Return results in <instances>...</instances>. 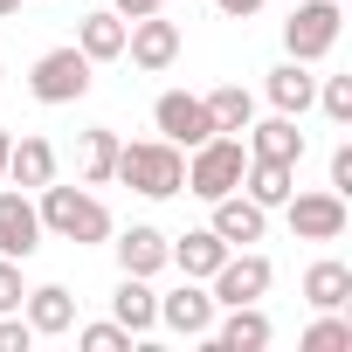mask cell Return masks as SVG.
I'll return each instance as SVG.
<instances>
[{
    "instance_id": "obj_27",
    "label": "cell",
    "mask_w": 352,
    "mask_h": 352,
    "mask_svg": "<svg viewBox=\"0 0 352 352\" xmlns=\"http://www.w3.org/2000/svg\"><path fill=\"white\" fill-rule=\"evenodd\" d=\"M318 104H324L331 124H352V76H324L318 83Z\"/></svg>"
},
{
    "instance_id": "obj_6",
    "label": "cell",
    "mask_w": 352,
    "mask_h": 352,
    "mask_svg": "<svg viewBox=\"0 0 352 352\" xmlns=\"http://www.w3.org/2000/svg\"><path fill=\"white\" fill-rule=\"evenodd\" d=\"M270 283H276L270 256H256V249H228V256H221V270L208 276V297H214V304H263V297H270Z\"/></svg>"
},
{
    "instance_id": "obj_37",
    "label": "cell",
    "mask_w": 352,
    "mask_h": 352,
    "mask_svg": "<svg viewBox=\"0 0 352 352\" xmlns=\"http://www.w3.org/2000/svg\"><path fill=\"white\" fill-rule=\"evenodd\" d=\"M0 69H8V63H0Z\"/></svg>"
},
{
    "instance_id": "obj_13",
    "label": "cell",
    "mask_w": 352,
    "mask_h": 352,
    "mask_svg": "<svg viewBox=\"0 0 352 352\" xmlns=\"http://www.w3.org/2000/svg\"><path fill=\"white\" fill-rule=\"evenodd\" d=\"M276 331H270V318H263V304H228V318L208 331V345L214 352H263Z\"/></svg>"
},
{
    "instance_id": "obj_2",
    "label": "cell",
    "mask_w": 352,
    "mask_h": 352,
    "mask_svg": "<svg viewBox=\"0 0 352 352\" xmlns=\"http://www.w3.org/2000/svg\"><path fill=\"white\" fill-rule=\"evenodd\" d=\"M111 180H124L131 194L145 201H173L187 187V152L173 145V138H138V145H118V173Z\"/></svg>"
},
{
    "instance_id": "obj_22",
    "label": "cell",
    "mask_w": 352,
    "mask_h": 352,
    "mask_svg": "<svg viewBox=\"0 0 352 352\" xmlns=\"http://www.w3.org/2000/svg\"><path fill=\"white\" fill-rule=\"evenodd\" d=\"M304 304H311V311H338V304H352V263H338V256L311 263V270H304Z\"/></svg>"
},
{
    "instance_id": "obj_4",
    "label": "cell",
    "mask_w": 352,
    "mask_h": 352,
    "mask_svg": "<svg viewBox=\"0 0 352 352\" xmlns=\"http://www.w3.org/2000/svg\"><path fill=\"white\" fill-rule=\"evenodd\" d=\"M338 21H345V0H297V14L283 21V49L290 63H318L338 49Z\"/></svg>"
},
{
    "instance_id": "obj_19",
    "label": "cell",
    "mask_w": 352,
    "mask_h": 352,
    "mask_svg": "<svg viewBox=\"0 0 352 352\" xmlns=\"http://www.w3.org/2000/svg\"><path fill=\"white\" fill-rule=\"evenodd\" d=\"M263 97H270L283 118H304V111L318 104V76H311V63H283V69H270Z\"/></svg>"
},
{
    "instance_id": "obj_8",
    "label": "cell",
    "mask_w": 352,
    "mask_h": 352,
    "mask_svg": "<svg viewBox=\"0 0 352 352\" xmlns=\"http://www.w3.org/2000/svg\"><path fill=\"white\" fill-rule=\"evenodd\" d=\"M124 56H131L145 76L173 69V63H180V21H166V14H138V21L124 28Z\"/></svg>"
},
{
    "instance_id": "obj_15",
    "label": "cell",
    "mask_w": 352,
    "mask_h": 352,
    "mask_svg": "<svg viewBox=\"0 0 352 352\" xmlns=\"http://www.w3.org/2000/svg\"><path fill=\"white\" fill-rule=\"evenodd\" d=\"M111 318H118L131 338H145V331L159 324V290H152V276H118V290H111Z\"/></svg>"
},
{
    "instance_id": "obj_16",
    "label": "cell",
    "mask_w": 352,
    "mask_h": 352,
    "mask_svg": "<svg viewBox=\"0 0 352 352\" xmlns=\"http://www.w3.org/2000/svg\"><path fill=\"white\" fill-rule=\"evenodd\" d=\"M8 180H14L21 194H42V187L56 180V145H49V138H35V131H28V138H14V145H8Z\"/></svg>"
},
{
    "instance_id": "obj_36",
    "label": "cell",
    "mask_w": 352,
    "mask_h": 352,
    "mask_svg": "<svg viewBox=\"0 0 352 352\" xmlns=\"http://www.w3.org/2000/svg\"><path fill=\"white\" fill-rule=\"evenodd\" d=\"M159 8H173V0H159Z\"/></svg>"
},
{
    "instance_id": "obj_25",
    "label": "cell",
    "mask_w": 352,
    "mask_h": 352,
    "mask_svg": "<svg viewBox=\"0 0 352 352\" xmlns=\"http://www.w3.org/2000/svg\"><path fill=\"white\" fill-rule=\"evenodd\" d=\"M201 104H208L214 131H249V118H256V97H249L242 83H221V90H208Z\"/></svg>"
},
{
    "instance_id": "obj_11",
    "label": "cell",
    "mask_w": 352,
    "mask_h": 352,
    "mask_svg": "<svg viewBox=\"0 0 352 352\" xmlns=\"http://www.w3.org/2000/svg\"><path fill=\"white\" fill-rule=\"evenodd\" d=\"M159 324H166V331H180V338H208V331H214V297L187 276L180 290H166V297H159Z\"/></svg>"
},
{
    "instance_id": "obj_9",
    "label": "cell",
    "mask_w": 352,
    "mask_h": 352,
    "mask_svg": "<svg viewBox=\"0 0 352 352\" xmlns=\"http://www.w3.org/2000/svg\"><path fill=\"white\" fill-rule=\"evenodd\" d=\"M152 124H159V138H173L180 152H194L201 138H214L208 104H201V97H187V90H166V97L152 104Z\"/></svg>"
},
{
    "instance_id": "obj_28",
    "label": "cell",
    "mask_w": 352,
    "mask_h": 352,
    "mask_svg": "<svg viewBox=\"0 0 352 352\" xmlns=\"http://www.w3.org/2000/svg\"><path fill=\"white\" fill-rule=\"evenodd\" d=\"M76 345H83V352H124V345H131V331L111 318V324H83V331H76Z\"/></svg>"
},
{
    "instance_id": "obj_7",
    "label": "cell",
    "mask_w": 352,
    "mask_h": 352,
    "mask_svg": "<svg viewBox=\"0 0 352 352\" xmlns=\"http://www.w3.org/2000/svg\"><path fill=\"white\" fill-rule=\"evenodd\" d=\"M283 214H290V235H297V242H338L345 221H352L345 194H331V187H318V194H290Z\"/></svg>"
},
{
    "instance_id": "obj_10",
    "label": "cell",
    "mask_w": 352,
    "mask_h": 352,
    "mask_svg": "<svg viewBox=\"0 0 352 352\" xmlns=\"http://www.w3.org/2000/svg\"><path fill=\"white\" fill-rule=\"evenodd\" d=\"M35 249H42V214H35V201H28L21 187H0V256L28 263Z\"/></svg>"
},
{
    "instance_id": "obj_14",
    "label": "cell",
    "mask_w": 352,
    "mask_h": 352,
    "mask_svg": "<svg viewBox=\"0 0 352 352\" xmlns=\"http://www.w3.org/2000/svg\"><path fill=\"white\" fill-rule=\"evenodd\" d=\"M111 249H118V270H124V276H159V270H166V256H173V242H166V235H159L152 221L124 228V235H118Z\"/></svg>"
},
{
    "instance_id": "obj_20",
    "label": "cell",
    "mask_w": 352,
    "mask_h": 352,
    "mask_svg": "<svg viewBox=\"0 0 352 352\" xmlns=\"http://www.w3.org/2000/svg\"><path fill=\"white\" fill-rule=\"evenodd\" d=\"M21 318L35 324V338H56V331H69V324H76V297H69L63 283H42V290H28V297H21Z\"/></svg>"
},
{
    "instance_id": "obj_30",
    "label": "cell",
    "mask_w": 352,
    "mask_h": 352,
    "mask_svg": "<svg viewBox=\"0 0 352 352\" xmlns=\"http://www.w3.org/2000/svg\"><path fill=\"white\" fill-rule=\"evenodd\" d=\"M21 297H28L21 263H14V256H0V311H21Z\"/></svg>"
},
{
    "instance_id": "obj_23",
    "label": "cell",
    "mask_w": 352,
    "mask_h": 352,
    "mask_svg": "<svg viewBox=\"0 0 352 352\" xmlns=\"http://www.w3.org/2000/svg\"><path fill=\"white\" fill-rule=\"evenodd\" d=\"M242 194H249L256 208H283V201L297 194V166H283V159H249Z\"/></svg>"
},
{
    "instance_id": "obj_32",
    "label": "cell",
    "mask_w": 352,
    "mask_h": 352,
    "mask_svg": "<svg viewBox=\"0 0 352 352\" xmlns=\"http://www.w3.org/2000/svg\"><path fill=\"white\" fill-rule=\"evenodd\" d=\"M111 14H124V21H138V14H159V0H111Z\"/></svg>"
},
{
    "instance_id": "obj_3",
    "label": "cell",
    "mask_w": 352,
    "mask_h": 352,
    "mask_svg": "<svg viewBox=\"0 0 352 352\" xmlns=\"http://www.w3.org/2000/svg\"><path fill=\"white\" fill-rule=\"evenodd\" d=\"M242 173H249V145H242L235 131H214V138H201V145L187 152V187H180V194L221 201V194L242 187Z\"/></svg>"
},
{
    "instance_id": "obj_26",
    "label": "cell",
    "mask_w": 352,
    "mask_h": 352,
    "mask_svg": "<svg viewBox=\"0 0 352 352\" xmlns=\"http://www.w3.org/2000/svg\"><path fill=\"white\" fill-rule=\"evenodd\" d=\"M304 352H352V318H338V311H324L311 331H304Z\"/></svg>"
},
{
    "instance_id": "obj_29",
    "label": "cell",
    "mask_w": 352,
    "mask_h": 352,
    "mask_svg": "<svg viewBox=\"0 0 352 352\" xmlns=\"http://www.w3.org/2000/svg\"><path fill=\"white\" fill-rule=\"evenodd\" d=\"M35 345V324L21 311H0V352H28Z\"/></svg>"
},
{
    "instance_id": "obj_33",
    "label": "cell",
    "mask_w": 352,
    "mask_h": 352,
    "mask_svg": "<svg viewBox=\"0 0 352 352\" xmlns=\"http://www.w3.org/2000/svg\"><path fill=\"white\" fill-rule=\"evenodd\" d=\"M214 8H221V14H228V21H249V14H256V8H263V0H214Z\"/></svg>"
},
{
    "instance_id": "obj_21",
    "label": "cell",
    "mask_w": 352,
    "mask_h": 352,
    "mask_svg": "<svg viewBox=\"0 0 352 352\" xmlns=\"http://www.w3.org/2000/svg\"><path fill=\"white\" fill-rule=\"evenodd\" d=\"M124 28H131L124 14L97 8V14H83V21H76V49H83L90 63H118V56H124Z\"/></svg>"
},
{
    "instance_id": "obj_5",
    "label": "cell",
    "mask_w": 352,
    "mask_h": 352,
    "mask_svg": "<svg viewBox=\"0 0 352 352\" xmlns=\"http://www.w3.org/2000/svg\"><path fill=\"white\" fill-rule=\"evenodd\" d=\"M90 56L69 42V49H49V56H35V76H28V90H35V104H76V97H90Z\"/></svg>"
},
{
    "instance_id": "obj_18",
    "label": "cell",
    "mask_w": 352,
    "mask_h": 352,
    "mask_svg": "<svg viewBox=\"0 0 352 352\" xmlns=\"http://www.w3.org/2000/svg\"><path fill=\"white\" fill-rule=\"evenodd\" d=\"M221 256H228V242H221L214 228H187L180 242H173V256H166V263L180 270V276H194V283H208V276L221 270Z\"/></svg>"
},
{
    "instance_id": "obj_31",
    "label": "cell",
    "mask_w": 352,
    "mask_h": 352,
    "mask_svg": "<svg viewBox=\"0 0 352 352\" xmlns=\"http://www.w3.org/2000/svg\"><path fill=\"white\" fill-rule=\"evenodd\" d=\"M331 194H345V201H352V145H338V152H331Z\"/></svg>"
},
{
    "instance_id": "obj_24",
    "label": "cell",
    "mask_w": 352,
    "mask_h": 352,
    "mask_svg": "<svg viewBox=\"0 0 352 352\" xmlns=\"http://www.w3.org/2000/svg\"><path fill=\"white\" fill-rule=\"evenodd\" d=\"M76 173H83V187H104L111 173H118V131H111V124L83 131V145H76Z\"/></svg>"
},
{
    "instance_id": "obj_17",
    "label": "cell",
    "mask_w": 352,
    "mask_h": 352,
    "mask_svg": "<svg viewBox=\"0 0 352 352\" xmlns=\"http://www.w3.org/2000/svg\"><path fill=\"white\" fill-rule=\"evenodd\" d=\"M242 145H249V159H283V166L304 159V131H297V118H283V111L263 118V124L249 118V138H242Z\"/></svg>"
},
{
    "instance_id": "obj_35",
    "label": "cell",
    "mask_w": 352,
    "mask_h": 352,
    "mask_svg": "<svg viewBox=\"0 0 352 352\" xmlns=\"http://www.w3.org/2000/svg\"><path fill=\"white\" fill-rule=\"evenodd\" d=\"M8 14H21V0H0V21H8Z\"/></svg>"
},
{
    "instance_id": "obj_12",
    "label": "cell",
    "mask_w": 352,
    "mask_h": 352,
    "mask_svg": "<svg viewBox=\"0 0 352 352\" xmlns=\"http://www.w3.org/2000/svg\"><path fill=\"white\" fill-rule=\"evenodd\" d=\"M208 208H214V221H208V228H214L228 249H249V242H263V228H270V208H256L242 187H235V194H221V201H208Z\"/></svg>"
},
{
    "instance_id": "obj_1",
    "label": "cell",
    "mask_w": 352,
    "mask_h": 352,
    "mask_svg": "<svg viewBox=\"0 0 352 352\" xmlns=\"http://www.w3.org/2000/svg\"><path fill=\"white\" fill-rule=\"evenodd\" d=\"M35 214H42V235H63V242H76V249H97V242H111V208L90 194V187H42V201H35Z\"/></svg>"
},
{
    "instance_id": "obj_34",
    "label": "cell",
    "mask_w": 352,
    "mask_h": 352,
    "mask_svg": "<svg viewBox=\"0 0 352 352\" xmlns=\"http://www.w3.org/2000/svg\"><path fill=\"white\" fill-rule=\"evenodd\" d=\"M8 145H14V131L0 124V180H8Z\"/></svg>"
}]
</instances>
